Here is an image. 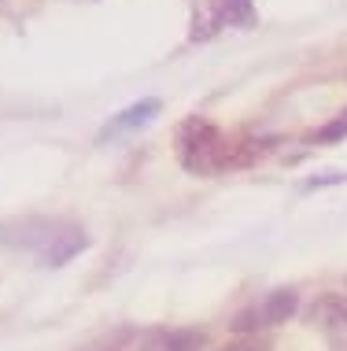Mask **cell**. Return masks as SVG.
<instances>
[{"instance_id":"cell-1","label":"cell","mask_w":347,"mask_h":351,"mask_svg":"<svg viewBox=\"0 0 347 351\" xmlns=\"http://www.w3.org/2000/svg\"><path fill=\"white\" fill-rule=\"evenodd\" d=\"M262 156V141H251V137H226L214 122L192 115L181 122L177 130V159L189 174H200V178H211V174H222V170H237V167H248Z\"/></svg>"},{"instance_id":"cell-2","label":"cell","mask_w":347,"mask_h":351,"mask_svg":"<svg viewBox=\"0 0 347 351\" xmlns=\"http://www.w3.org/2000/svg\"><path fill=\"white\" fill-rule=\"evenodd\" d=\"M4 233H8L4 244L30 252L41 267H63L67 259L89 248L86 230L74 222H60V218H52V222L49 218H30V222H18Z\"/></svg>"},{"instance_id":"cell-3","label":"cell","mask_w":347,"mask_h":351,"mask_svg":"<svg viewBox=\"0 0 347 351\" xmlns=\"http://www.w3.org/2000/svg\"><path fill=\"white\" fill-rule=\"evenodd\" d=\"M255 23H259V15L251 0H200L192 12L189 37L192 41H207L218 30H248Z\"/></svg>"},{"instance_id":"cell-4","label":"cell","mask_w":347,"mask_h":351,"mask_svg":"<svg viewBox=\"0 0 347 351\" xmlns=\"http://www.w3.org/2000/svg\"><path fill=\"white\" fill-rule=\"evenodd\" d=\"M296 307H299V296L292 289H274V292H266V296H259L255 303H248V307L233 318L229 329L237 337L266 333V329H274V326H285V322L296 315Z\"/></svg>"},{"instance_id":"cell-5","label":"cell","mask_w":347,"mask_h":351,"mask_svg":"<svg viewBox=\"0 0 347 351\" xmlns=\"http://www.w3.org/2000/svg\"><path fill=\"white\" fill-rule=\"evenodd\" d=\"M307 322H311L333 348H347V296H336V292L318 296L311 303V311H307Z\"/></svg>"},{"instance_id":"cell-6","label":"cell","mask_w":347,"mask_h":351,"mask_svg":"<svg viewBox=\"0 0 347 351\" xmlns=\"http://www.w3.org/2000/svg\"><path fill=\"white\" fill-rule=\"evenodd\" d=\"M155 115H159V100H152V97H148V100H137L133 108L118 111V115H115V119H111L107 126H104V134H100V137L107 141V137L126 134V130H140V126H148V122H152Z\"/></svg>"},{"instance_id":"cell-7","label":"cell","mask_w":347,"mask_h":351,"mask_svg":"<svg viewBox=\"0 0 347 351\" xmlns=\"http://www.w3.org/2000/svg\"><path fill=\"white\" fill-rule=\"evenodd\" d=\"M207 344V337L200 329H163L159 337V351H200Z\"/></svg>"},{"instance_id":"cell-8","label":"cell","mask_w":347,"mask_h":351,"mask_svg":"<svg viewBox=\"0 0 347 351\" xmlns=\"http://www.w3.org/2000/svg\"><path fill=\"white\" fill-rule=\"evenodd\" d=\"M218 351H274V340H270L266 333H244L237 340H229L226 348Z\"/></svg>"},{"instance_id":"cell-9","label":"cell","mask_w":347,"mask_h":351,"mask_svg":"<svg viewBox=\"0 0 347 351\" xmlns=\"http://www.w3.org/2000/svg\"><path fill=\"white\" fill-rule=\"evenodd\" d=\"M340 137H347V111H340L333 122H325L322 130L314 134V141H322V145H329V141H340Z\"/></svg>"}]
</instances>
